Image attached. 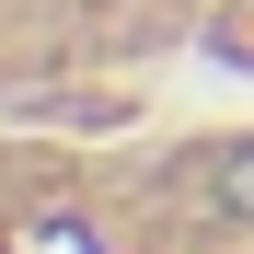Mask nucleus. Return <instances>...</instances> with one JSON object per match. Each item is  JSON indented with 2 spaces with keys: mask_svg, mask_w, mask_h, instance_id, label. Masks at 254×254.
<instances>
[{
  "mask_svg": "<svg viewBox=\"0 0 254 254\" xmlns=\"http://www.w3.org/2000/svg\"><path fill=\"white\" fill-rule=\"evenodd\" d=\"M208 196H220L231 220H254V139H220V150H208Z\"/></svg>",
  "mask_w": 254,
  "mask_h": 254,
  "instance_id": "1",
  "label": "nucleus"
}]
</instances>
